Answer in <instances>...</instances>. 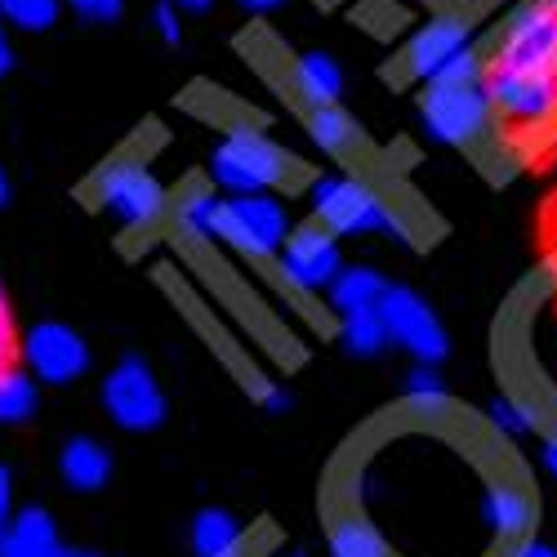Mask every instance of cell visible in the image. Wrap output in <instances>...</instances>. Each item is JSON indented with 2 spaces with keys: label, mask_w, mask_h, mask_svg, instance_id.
<instances>
[{
  "label": "cell",
  "mask_w": 557,
  "mask_h": 557,
  "mask_svg": "<svg viewBox=\"0 0 557 557\" xmlns=\"http://www.w3.org/2000/svg\"><path fill=\"white\" fill-rule=\"evenodd\" d=\"M495 81H557V10L527 0L508 14L495 36V59L486 63Z\"/></svg>",
  "instance_id": "6da1fadb"
},
{
  "label": "cell",
  "mask_w": 557,
  "mask_h": 557,
  "mask_svg": "<svg viewBox=\"0 0 557 557\" xmlns=\"http://www.w3.org/2000/svg\"><path fill=\"white\" fill-rule=\"evenodd\" d=\"M308 206L321 227H331L335 237H370V232H397L410 237L401 214L361 178L348 174H317L308 183Z\"/></svg>",
  "instance_id": "7a4b0ae2"
},
{
  "label": "cell",
  "mask_w": 557,
  "mask_h": 557,
  "mask_svg": "<svg viewBox=\"0 0 557 557\" xmlns=\"http://www.w3.org/2000/svg\"><path fill=\"white\" fill-rule=\"evenodd\" d=\"M286 174H290V157L276 148L268 134L246 129V125L227 129L223 144L210 157V178L232 197L272 193V188H282L286 183Z\"/></svg>",
  "instance_id": "3957f363"
},
{
  "label": "cell",
  "mask_w": 557,
  "mask_h": 557,
  "mask_svg": "<svg viewBox=\"0 0 557 557\" xmlns=\"http://www.w3.org/2000/svg\"><path fill=\"white\" fill-rule=\"evenodd\" d=\"M286 237H290V214H286V206L276 197L255 193V197H227V201H219L210 242H223L227 250H237V255L263 263V259L282 255Z\"/></svg>",
  "instance_id": "277c9868"
},
{
  "label": "cell",
  "mask_w": 557,
  "mask_h": 557,
  "mask_svg": "<svg viewBox=\"0 0 557 557\" xmlns=\"http://www.w3.org/2000/svg\"><path fill=\"white\" fill-rule=\"evenodd\" d=\"M420 116H424L433 138H442L450 148H469L478 138H486L495 108H491V95H486L482 81H473V85L429 81L424 95H420Z\"/></svg>",
  "instance_id": "5b68a950"
},
{
  "label": "cell",
  "mask_w": 557,
  "mask_h": 557,
  "mask_svg": "<svg viewBox=\"0 0 557 557\" xmlns=\"http://www.w3.org/2000/svg\"><path fill=\"white\" fill-rule=\"evenodd\" d=\"M95 201L99 210L121 223V227H148L165 214L170 197L161 188V178L144 165V161H134V157H116L99 170L95 178Z\"/></svg>",
  "instance_id": "8992f818"
},
{
  "label": "cell",
  "mask_w": 557,
  "mask_h": 557,
  "mask_svg": "<svg viewBox=\"0 0 557 557\" xmlns=\"http://www.w3.org/2000/svg\"><path fill=\"white\" fill-rule=\"evenodd\" d=\"M103 410L125 433H152L165 424V388L144 357H121L103 380Z\"/></svg>",
  "instance_id": "52a82bcc"
},
{
  "label": "cell",
  "mask_w": 557,
  "mask_h": 557,
  "mask_svg": "<svg viewBox=\"0 0 557 557\" xmlns=\"http://www.w3.org/2000/svg\"><path fill=\"white\" fill-rule=\"evenodd\" d=\"M380 317H384V331L393 344H401L414 361L437 366L450 348L446 326L437 321V312L429 308V299H420L410 286H388L380 299Z\"/></svg>",
  "instance_id": "ba28073f"
},
{
  "label": "cell",
  "mask_w": 557,
  "mask_h": 557,
  "mask_svg": "<svg viewBox=\"0 0 557 557\" xmlns=\"http://www.w3.org/2000/svg\"><path fill=\"white\" fill-rule=\"evenodd\" d=\"M276 268H282V276H286L295 290H304V295L331 290L335 272L344 268L339 237H335L331 227H321V223H304V227H295L290 237H286L282 255H276Z\"/></svg>",
  "instance_id": "9c48e42d"
},
{
  "label": "cell",
  "mask_w": 557,
  "mask_h": 557,
  "mask_svg": "<svg viewBox=\"0 0 557 557\" xmlns=\"http://www.w3.org/2000/svg\"><path fill=\"white\" fill-rule=\"evenodd\" d=\"M469 50H473V23L463 14H437L410 36L401 63H406V76L429 85V81H442Z\"/></svg>",
  "instance_id": "30bf717a"
},
{
  "label": "cell",
  "mask_w": 557,
  "mask_h": 557,
  "mask_svg": "<svg viewBox=\"0 0 557 557\" xmlns=\"http://www.w3.org/2000/svg\"><path fill=\"white\" fill-rule=\"evenodd\" d=\"M23 361L45 384H76L89 370V344L67 321H36L23 335Z\"/></svg>",
  "instance_id": "8fae6325"
},
{
  "label": "cell",
  "mask_w": 557,
  "mask_h": 557,
  "mask_svg": "<svg viewBox=\"0 0 557 557\" xmlns=\"http://www.w3.org/2000/svg\"><path fill=\"white\" fill-rule=\"evenodd\" d=\"M482 522L491 527V535L499 544H508V548L522 544L531 535V527H535V499H531L527 482L495 478L486 486V495H482Z\"/></svg>",
  "instance_id": "7c38bea8"
},
{
  "label": "cell",
  "mask_w": 557,
  "mask_h": 557,
  "mask_svg": "<svg viewBox=\"0 0 557 557\" xmlns=\"http://www.w3.org/2000/svg\"><path fill=\"white\" fill-rule=\"evenodd\" d=\"M59 553H63L59 522L36 504L10 513L5 527H0V557H59Z\"/></svg>",
  "instance_id": "4fadbf2b"
},
{
  "label": "cell",
  "mask_w": 557,
  "mask_h": 557,
  "mask_svg": "<svg viewBox=\"0 0 557 557\" xmlns=\"http://www.w3.org/2000/svg\"><path fill=\"white\" fill-rule=\"evenodd\" d=\"M59 473H63V482H67L72 491L95 495V491H103L108 478H112V450H108L99 437H89V433L67 437L63 450H59Z\"/></svg>",
  "instance_id": "5bb4252c"
},
{
  "label": "cell",
  "mask_w": 557,
  "mask_h": 557,
  "mask_svg": "<svg viewBox=\"0 0 557 557\" xmlns=\"http://www.w3.org/2000/svg\"><path fill=\"white\" fill-rule=\"evenodd\" d=\"M290 89H295V99L308 103V108H321V103H339L344 95V72L331 54H321V50H308L290 63Z\"/></svg>",
  "instance_id": "9a60e30c"
},
{
  "label": "cell",
  "mask_w": 557,
  "mask_h": 557,
  "mask_svg": "<svg viewBox=\"0 0 557 557\" xmlns=\"http://www.w3.org/2000/svg\"><path fill=\"white\" fill-rule=\"evenodd\" d=\"M188 540H193V553L197 557H227V553H237V548L250 544L246 540V527L232 518L227 508H201V513L193 518Z\"/></svg>",
  "instance_id": "2e32d148"
},
{
  "label": "cell",
  "mask_w": 557,
  "mask_h": 557,
  "mask_svg": "<svg viewBox=\"0 0 557 557\" xmlns=\"http://www.w3.org/2000/svg\"><path fill=\"white\" fill-rule=\"evenodd\" d=\"M326 544H331V557H393L388 540L370 527L357 508L348 513H335L331 518V531H326Z\"/></svg>",
  "instance_id": "e0dca14e"
},
{
  "label": "cell",
  "mask_w": 557,
  "mask_h": 557,
  "mask_svg": "<svg viewBox=\"0 0 557 557\" xmlns=\"http://www.w3.org/2000/svg\"><path fill=\"white\" fill-rule=\"evenodd\" d=\"M308 134L321 152L331 157H348L357 144H361V129L357 121L339 108V103H321V108H308Z\"/></svg>",
  "instance_id": "ac0fdd59"
},
{
  "label": "cell",
  "mask_w": 557,
  "mask_h": 557,
  "mask_svg": "<svg viewBox=\"0 0 557 557\" xmlns=\"http://www.w3.org/2000/svg\"><path fill=\"white\" fill-rule=\"evenodd\" d=\"M384 290H388V282H384L375 268L348 263V268L335 272V282H331V304L339 312H348V308H375L384 299Z\"/></svg>",
  "instance_id": "d6986e66"
},
{
  "label": "cell",
  "mask_w": 557,
  "mask_h": 557,
  "mask_svg": "<svg viewBox=\"0 0 557 557\" xmlns=\"http://www.w3.org/2000/svg\"><path fill=\"white\" fill-rule=\"evenodd\" d=\"M339 339H344V348L357 352V357H375V352H384L388 331H384L380 304H375V308H348V312H339Z\"/></svg>",
  "instance_id": "ffe728a7"
},
{
  "label": "cell",
  "mask_w": 557,
  "mask_h": 557,
  "mask_svg": "<svg viewBox=\"0 0 557 557\" xmlns=\"http://www.w3.org/2000/svg\"><path fill=\"white\" fill-rule=\"evenodd\" d=\"M36 414V380L23 366H0V424H23Z\"/></svg>",
  "instance_id": "44dd1931"
},
{
  "label": "cell",
  "mask_w": 557,
  "mask_h": 557,
  "mask_svg": "<svg viewBox=\"0 0 557 557\" xmlns=\"http://www.w3.org/2000/svg\"><path fill=\"white\" fill-rule=\"evenodd\" d=\"M214 214H219V197H214V188H201V183L174 201V219H178V227L188 232V237H201V242H210Z\"/></svg>",
  "instance_id": "7402d4cb"
},
{
  "label": "cell",
  "mask_w": 557,
  "mask_h": 557,
  "mask_svg": "<svg viewBox=\"0 0 557 557\" xmlns=\"http://www.w3.org/2000/svg\"><path fill=\"white\" fill-rule=\"evenodd\" d=\"M486 420H491V429L499 437H513L518 442V437H531L540 429V406H531L522 397H495L491 410H486Z\"/></svg>",
  "instance_id": "603a6c76"
},
{
  "label": "cell",
  "mask_w": 557,
  "mask_h": 557,
  "mask_svg": "<svg viewBox=\"0 0 557 557\" xmlns=\"http://www.w3.org/2000/svg\"><path fill=\"white\" fill-rule=\"evenodd\" d=\"M63 0H0V18L23 27V32H45L59 23Z\"/></svg>",
  "instance_id": "cb8c5ba5"
},
{
  "label": "cell",
  "mask_w": 557,
  "mask_h": 557,
  "mask_svg": "<svg viewBox=\"0 0 557 557\" xmlns=\"http://www.w3.org/2000/svg\"><path fill=\"white\" fill-rule=\"evenodd\" d=\"M406 401L414 406V410H424V414H433V410H442L446 406V384H442V375H437V366H414L410 375H406Z\"/></svg>",
  "instance_id": "d4e9b609"
},
{
  "label": "cell",
  "mask_w": 557,
  "mask_h": 557,
  "mask_svg": "<svg viewBox=\"0 0 557 557\" xmlns=\"http://www.w3.org/2000/svg\"><path fill=\"white\" fill-rule=\"evenodd\" d=\"M125 0H72V14L85 23H116Z\"/></svg>",
  "instance_id": "484cf974"
},
{
  "label": "cell",
  "mask_w": 557,
  "mask_h": 557,
  "mask_svg": "<svg viewBox=\"0 0 557 557\" xmlns=\"http://www.w3.org/2000/svg\"><path fill=\"white\" fill-rule=\"evenodd\" d=\"M14 348H18V339H14V312L5 304V290H0V366L14 361Z\"/></svg>",
  "instance_id": "4316f807"
},
{
  "label": "cell",
  "mask_w": 557,
  "mask_h": 557,
  "mask_svg": "<svg viewBox=\"0 0 557 557\" xmlns=\"http://www.w3.org/2000/svg\"><path fill=\"white\" fill-rule=\"evenodd\" d=\"M152 23H157V32H161V40H170V45H178V10L170 5V0H161V5L152 10Z\"/></svg>",
  "instance_id": "83f0119b"
},
{
  "label": "cell",
  "mask_w": 557,
  "mask_h": 557,
  "mask_svg": "<svg viewBox=\"0 0 557 557\" xmlns=\"http://www.w3.org/2000/svg\"><path fill=\"white\" fill-rule=\"evenodd\" d=\"M508 557H557V548L553 544H544V540H522V544H513V548H508Z\"/></svg>",
  "instance_id": "f1b7e54d"
},
{
  "label": "cell",
  "mask_w": 557,
  "mask_h": 557,
  "mask_svg": "<svg viewBox=\"0 0 557 557\" xmlns=\"http://www.w3.org/2000/svg\"><path fill=\"white\" fill-rule=\"evenodd\" d=\"M14 513V478H10V469L0 463V522H5Z\"/></svg>",
  "instance_id": "f546056e"
},
{
  "label": "cell",
  "mask_w": 557,
  "mask_h": 557,
  "mask_svg": "<svg viewBox=\"0 0 557 557\" xmlns=\"http://www.w3.org/2000/svg\"><path fill=\"white\" fill-rule=\"evenodd\" d=\"M263 410L286 414V410H290V393H286V388H263Z\"/></svg>",
  "instance_id": "4dcf8cb0"
},
{
  "label": "cell",
  "mask_w": 557,
  "mask_h": 557,
  "mask_svg": "<svg viewBox=\"0 0 557 557\" xmlns=\"http://www.w3.org/2000/svg\"><path fill=\"white\" fill-rule=\"evenodd\" d=\"M540 459H544V469L557 478V429L544 437V450H540Z\"/></svg>",
  "instance_id": "1f68e13d"
},
{
  "label": "cell",
  "mask_w": 557,
  "mask_h": 557,
  "mask_svg": "<svg viewBox=\"0 0 557 557\" xmlns=\"http://www.w3.org/2000/svg\"><path fill=\"white\" fill-rule=\"evenodd\" d=\"M14 67V50H10V36H5V18H0V76Z\"/></svg>",
  "instance_id": "d6a6232c"
},
{
  "label": "cell",
  "mask_w": 557,
  "mask_h": 557,
  "mask_svg": "<svg viewBox=\"0 0 557 557\" xmlns=\"http://www.w3.org/2000/svg\"><path fill=\"white\" fill-rule=\"evenodd\" d=\"M170 5H174V10H183V14H206V10L214 5V0H170Z\"/></svg>",
  "instance_id": "836d02e7"
},
{
  "label": "cell",
  "mask_w": 557,
  "mask_h": 557,
  "mask_svg": "<svg viewBox=\"0 0 557 557\" xmlns=\"http://www.w3.org/2000/svg\"><path fill=\"white\" fill-rule=\"evenodd\" d=\"M242 5H246V10H255V14H268V10L282 5V0H242Z\"/></svg>",
  "instance_id": "e575fe53"
},
{
  "label": "cell",
  "mask_w": 557,
  "mask_h": 557,
  "mask_svg": "<svg viewBox=\"0 0 557 557\" xmlns=\"http://www.w3.org/2000/svg\"><path fill=\"white\" fill-rule=\"evenodd\" d=\"M59 557H103V553H95V548H63Z\"/></svg>",
  "instance_id": "d590c367"
},
{
  "label": "cell",
  "mask_w": 557,
  "mask_h": 557,
  "mask_svg": "<svg viewBox=\"0 0 557 557\" xmlns=\"http://www.w3.org/2000/svg\"><path fill=\"white\" fill-rule=\"evenodd\" d=\"M10 201V178H5V170H0V206Z\"/></svg>",
  "instance_id": "8d00e7d4"
},
{
  "label": "cell",
  "mask_w": 557,
  "mask_h": 557,
  "mask_svg": "<svg viewBox=\"0 0 557 557\" xmlns=\"http://www.w3.org/2000/svg\"><path fill=\"white\" fill-rule=\"evenodd\" d=\"M540 5H548V10H557V0H540Z\"/></svg>",
  "instance_id": "74e56055"
},
{
  "label": "cell",
  "mask_w": 557,
  "mask_h": 557,
  "mask_svg": "<svg viewBox=\"0 0 557 557\" xmlns=\"http://www.w3.org/2000/svg\"><path fill=\"white\" fill-rule=\"evenodd\" d=\"M290 557H308V553H290Z\"/></svg>",
  "instance_id": "f35d334b"
}]
</instances>
